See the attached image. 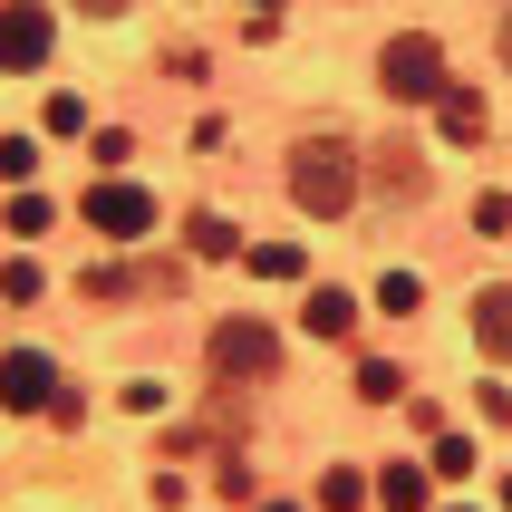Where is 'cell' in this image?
<instances>
[{"label":"cell","instance_id":"1","mask_svg":"<svg viewBox=\"0 0 512 512\" xmlns=\"http://www.w3.org/2000/svg\"><path fill=\"white\" fill-rule=\"evenodd\" d=\"M290 203L319 213V223L348 213V203H358V145H348V136H310L300 155H290Z\"/></svg>","mask_w":512,"mask_h":512},{"label":"cell","instance_id":"2","mask_svg":"<svg viewBox=\"0 0 512 512\" xmlns=\"http://www.w3.org/2000/svg\"><path fill=\"white\" fill-rule=\"evenodd\" d=\"M377 78H387V97H406V107H435V87H445V49H435L426 29H406V39L377 49Z\"/></svg>","mask_w":512,"mask_h":512},{"label":"cell","instance_id":"3","mask_svg":"<svg viewBox=\"0 0 512 512\" xmlns=\"http://www.w3.org/2000/svg\"><path fill=\"white\" fill-rule=\"evenodd\" d=\"M203 358H213V377H271L281 368V339H271L261 319H223V329L203 339Z\"/></svg>","mask_w":512,"mask_h":512},{"label":"cell","instance_id":"4","mask_svg":"<svg viewBox=\"0 0 512 512\" xmlns=\"http://www.w3.org/2000/svg\"><path fill=\"white\" fill-rule=\"evenodd\" d=\"M97 232H116V242H136V232H155V194H136V184H97V194L78 203Z\"/></svg>","mask_w":512,"mask_h":512},{"label":"cell","instance_id":"5","mask_svg":"<svg viewBox=\"0 0 512 512\" xmlns=\"http://www.w3.org/2000/svg\"><path fill=\"white\" fill-rule=\"evenodd\" d=\"M49 58V10L39 0H0V68H39Z\"/></svg>","mask_w":512,"mask_h":512},{"label":"cell","instance_id":"6","mask_svg":"<svg viewBox=\"0 0 512 512\" xmlns=\"http://www.w3.org/2000/svg\"><path fill=\"white\" fill-rule=\"evenodd\" d=\"M49 387H58V368L39 358V348H10V358H0V406H10V416H39Z\"/></svg>","mask_w":512,"mask_h":512},{"label":"cell","instance_id":"7","mask_svg":"<svg viewBox=\"0 0 512 512\" xmlns=\"http://www.w3.org/2000/svg\"><path fill=\"white\" fill-rule=\"evenodd\" d=\"M435 126H445L455 145H474L493 116H484V97H474V87H435Z\"/></svg>","mask_w":512,"mask_h":512},{"label":"cell","instance_id":"8","mask_svg":"<svg viewBox=\"0 0 512 512\" xmlns=\"http://www.w3.org/2000/svg\"><path fill=\"white\" fill-rule=\"evenodd\" d=\"M474 339H484V358H512V290L503 281L474 300Z\"/></svg>","mask_w":512,"mask_h":512},{"label":"cell","instance_id":"9","mask_svg":"<svg viewBox=\"0 0 512 512\" xmlns=\"http://www.w3.org/2000/svg\"><path fill=\"white\" fill-rule=\"evenodd\" d=\"M377 194H387V203H416V194H426V165H416L406 145H387V155H377Z\"/></svg>","mask_w":512,"mask_h":512},{"label":"cell","instance_id":"10","mask_svg":"<svg viewBox=\"0 0 512 512\" xmlns=\"http://www.w3.org/2000/svg\"><path fill=\"white\" fill-rule=\"evenodd\" d=\"M377 503L387 512H426V464H387V474H377Z\"/></svg>","mask_w":512,"mask_h":512},{"label":"cell","instance_id":"11","mask_svg":"<svg viewBox=\"0 0 512 512\" xmlns=\"http://www.w3.org/2000/svg\"><path fill=\"white\" fill-rule=\"evenodd\" d=\"M358 329V300L348 290H310V339H348Z\"/></svg>","mask_w":512,"mask_h":512},{"label":"cell","instance_id":"12","mask_svg":"<svg viewBox=\"0 0 512 512\" xmlns=\"http://www.w3.org/2000/svg\"><path fill=\"white\" fill-rule=\"evenodd\" d=\"M252 271L261 281H300V242H252Z\"/></svg>","mask_w":512,"mask_h":512},{"label":"cell","instance_id":"13","mask_svg":"<svg viewBox=\"0 0 512 512\" xmlns=\"http://www.w3.org/2000/svg\"><path fill=\"white\" fill-rule=\"evenodd\" d=\"M358 397H368V406H387V397H406V377L387 368V358H368V368H358Z\"/></svg>","mask_w":512,"mask_h":512},{"label":"cell","instance_id":"14","mask_svg":"<svg viewBox=\"0 0 512 512\" xmlns=\"http://www.w3.org/2000/svg\"><path fill=\"white\" fill-rule=\"evenodd\" d=\"M184 232H194V252H203V261H223V252H232V223H223V213H194Z\"/></svg>","mask_w":512,"mask_h":512},{"label":"cell","instance_id":"15","mask_svg":"<svg viewBox=\"0 0 512 512\" xmlns=\"http://www.w3.org/2000/svg\"><path fill=\"white\" fill-rule=\"evenodd\" d=\"M416 300H426L416 271H387V281H377V310H416Z\"/></svg>","mask_w":512,"mask_h":512},{"label":"cell","instance_id":"16","mask_svg":"<svg viewBox=\"0 0 512 512\" xmlns=\"http://www.w3.org/2000/svg\"><path fill=\"white\" fill-rule=\"evenodd\" d=\"M426 474H455V484H464V474H474V445H464V435H435V464H426Z\"/></svg>","mask_w":512,"mask_h":512},{"label":"cell","instance_id":"17","mask_svg":"<svg viewBox=\"0 0 512 512\" xmlns=\"http://www.w3.org/2000/svg\"><path fill=\"white\" fill-rule=\"evenodd\" d=\"M29 165H39V145H29V136H0V174H10V184H29Z\"/></svg>","mask_w":512,"mask_h":512},{"label":"cell","instance_id":"18","mask_svg":"<svg viewBox=\"0 0 512 512\" xmlns=\"http://www.w3.org/2000/svg\"><path fill=\"white\" fill-rule=\"evenodd\" d=\"M319 503H329V512H358V503H368V484H358V474H329V484H319Z\"/></svg>","mask_w":512,"mask_h":512},{"label":"cell","instance_id":"19","mask_svg":"<svg viewBox=\"0 0 512 512\" xmlns=\"http://www.w3.org/2000/svg\"><path fill=\"white\" fill-rule=\"evenodd\" d=\"M474 232H493V242H503V232H512V194H484V203H474Z\"/></svg>","mask_w":512,"mask_h":512},{"label":"cell","instance_id":"20","mask_svg":"<svg viewBox=\"0 0 512 512\" xmlns=\"http://www.w3.org/2000/svg\"><path fill=\"white\" fill-rule=\"evenodd\" d=\"M78 10H97V20H116V10H126V0H78Z\"/></svg>","mask_w":512,"mask_h":512},{"label":"cell","instance_id":"21","mask_svg":"<svg viewBox=\"0 0 512 512\" xmlns=\"http://www.w3.org/2000/svg\"><path fill=\"white\" fill-rule=\"evenodd\" d=\"M503 58H512V10H503Z\"/></svg>","mask_w":512,"mask_h":512},{"label":"cell","instance_id":"22","mask_svg":"<svg viewBox=\"0 0 512 512\" xmlns=\"http://www.w3.org/2000/svg\"><path fill=\"white\" fill-rule=\"evenodd\" d=\"M261 512H300V503H261Z\"/></svg>","mask_w":512,"mask_h":512},{"label":"cell","instance_id":"23","mask_svg":"<svg viewBox=\"0 0 512 512\" xmlns=\"http://www.w3.org/2000/svg\"><path fill=\"white\" fill-rule=\"evenodd\" d=\"M503 512H512V474H503Z\"/></svg>","mask_w":512,"mask_h":512},{"label":"cell","instance_id":"24","mask_svg":"<svg viewBox=\"0 0 512 512\" xmlns=\"http://www.w3.org/2000/svg\"><path fill=\"white\" fill-rule=\"evenodd\" d=\"M455 512H474V503H455Z\"/></svg>","mask_w":512,"mask_h":512}]
</instances>
